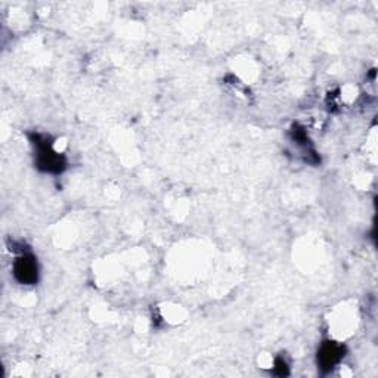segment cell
<instances>
[{
	"label": "cell",
	"instance_id": "cell-2",
	"mask_svg": "<svg viewBox=\"0 0 378 378\" xmlns=\"http://www.w3.org/2000/svg\"><path fill=\"white\" fill-rule=\"evenodd\" d=\"M14 276L15 280L23 285H33L38 280V268L33 256L23 254L18 257L14 263Z\"/></svg>",
	"mask_w": 378,
	"mask_h": 378
},
{
	"label": "cell",
	"instance_id": "cell-3",
	"mask_svg": "<svg viewBox=\"0 0 378 378\" xmlns=\"http://www.w3.org/2000/svg\"><path fill=\"white\" fill-rule=\"evenodd\" d=\"M345 346L335 342H325L322 343L320 352H317V365L324 371H331L345 356Z\"/></svg>",
	"mask_w": 378,
	"mask_h": 378
},
{
	"label": "cell",
	"instance_id": "cell-1",
	"mask_svg": "<svg viewBox=\"0 0 378 378\" xmlns=\"http://www.w3.org/2000/svg\"><path fill=\"white\" fill-rule=\"evenodd\" d=\"M34 145L37 148V167L51 173H61L65 169L64 157L56 152L46 136L36 135Z\"/></svg>",
	"mask_w": 378,
	"mask_h": 378
}]
</instances>
